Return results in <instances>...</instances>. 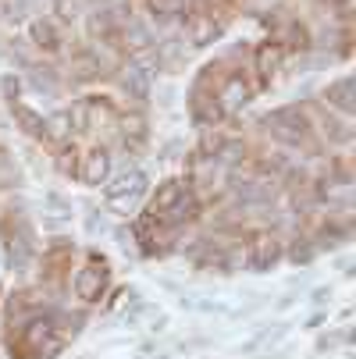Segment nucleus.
I'll list each match as a JSON object with an SVG mask.
<instances>
[{"instance_id": "393cba45", "label": "nucleus", "mask_w": 356, "mask_h": 359, "mask_svg": "<svg viewBox=\"0 0 356 359\" xmlns=\"http://www.w3.org/2000/svg\"><path fill=\"white\" fill-rule=\"evenodd\" d=\"M82 8H86V0H54V11L61 22H75L82 15Z\"/></svg>"}, {"instance_id": "a878e982", "label": "nucleus", "mask_w": 356, "mask_h": 359, "mask_svg": "<svg viewBox=\"0 0 356 359\" xmlns=\"http://www.w3.org/2000/svg\"><path fill=\"white\" fill-rule=\"evenodd\" d=\"M46 207H50V217H58V221L68 217V203H65L58 192H50V196H46Z\"/></svg>"}, {"instance_id": "dca6fc26", "label": "nucleus", "mask_w": 356, "mask_h": 359, "mask_svg": "<svg viewBox=\"0 0 356 359\" xmlns=\"http://www.w3.org/2000/svg\"><path fill=\"white\" fill-rule=\"evenodd\" d=\"M349 192H352V178H349V175H338V178H328V175H324V178L317 182V196L328 199V203H345Z\"/></svg>"}, {"instance_id": "423d86ee", "label": "nucleus", "mask_w": 356, "mask_h": 359, "mask_svg": "<svg viewBox=\"0 0 356 359\" xmlns=\"http://www.w3.org/2000/svg\"><path fill=\"white\" fill-rule=\"evenodd\" d=\"M253 100V89H249V82L242 79V75H228L225 82H221V89L214 93V107H218V118H232V114H239L246 104Z\"/></svg>"}, {"instance_id": "4be33fe9", "label": "nucleus", "mask_w": 356, "mask_h": 359, "mask_svg": "<svg viewBox=\"0 0 356 359\" xmlns=\"http://www.w3.org/2000/svg\"><path fill=\"white\" fill-rule=\"evenodd\" d=\"M72 68H75V72H72L75 79H93V75L100 72V57L93 54V50H79V54L72 57Z\"/></svg>"}, {"instance_id": "1a4fd4ad", "label": "nucleus", "mask_w": 356, "mask_h": 359, "mask_svg": "<svg viewBox=\"0 0 356 359\" xmlns=\"http://www.w3.org/2000/svg\"><path fill=\"white\" fill-rule=\"evenodd\" d=\"M29 39L36 50H43V54H61V46H65V36L58 29V22H50V18H32L29 22Z\"/></svg>"}, {"instance_id": "2eb2a0df", "label": "nucleus", "mask_w": 356, "mask_h": 359, "mask_svg": "<svg viewBox=\"0 0 356 359\" xmlns=\"http://www.w3.org/2000/svg\"><path fill=\"white\" fill-rule=\"evenodd\" d=\"M8 260H11V271H25L32 264V231L25 224H22V235L8 238Z\"/></svg>"}, {"instance_id": "5701e85b", "label": "nucleus", "mask_w": 356, "mask_h": 359, "mask_svg": "<svg viewBox=\"0 0 356 359\" xmlns=\"http://www.w3.org/2000/svg\"><path fill=\"white\" fill-rule=\"evenodd\" d=\"M65 114H68V121H72V132H75V135H79V132H89V96L75 100V104H72Z\"/></svg>"}, {"instance_id": "b1692460", "label": "nucleus", "mask_w": 356, "mask_h": 359, "mask_svg": "<svg viewBox=\"0 0 356 359\" xmlns=\"http://www.w3.org/2000/svg\"><path fill=\"white\" fill-rule=\"evenodd\" d=\"M146 8H150V18L168 22V18H175L185 8V0H146Z\"/></svg>"}, {"instance_id": "f257e3e1", "label": "nucleus", "mask_w": 356, "mask_h": 359, "mask_svg": "<svg viewBox=\"0 0 356 359\" xmlns=\"http://www.w3.org/2000/svg\"><path fill=\"white\" fill-rule=\"evenodd\" d=\"M146 171H139V168H125L121 175H114V178H107L104 182V199H107V207L111 210H118V214H128V210H136L139 207V199L146 196Z\"/></svg>"}, {"instance_id": "39448f33", "label": "nucleus", "mask_w": 356, "mask_h": 359, "mask_svg": "<svg viewBox=\"0 0 356 359\" xmlns=\"http://www.w3.org/2000/svg\"><path fill=\"white\" fill-rule=\"evenodd\" d=\"M285 256V245L275 231H257L246 245V267L249 271H271L278 267V260Z\"/></svg>"}, {"instance_id": "4468645a", "label": "nucleus", "mask_w": 356, "mask_h": 359, "mask_svg": "<svg viewBox=\"0 0 356 359\" xmlns=\"http://www.w3.org/2000/svg\"><path fill=\"white\" fill-rule=\"evenodd\" d=\"M189 189H185V182H178V178H168V182H161L157 185V192H154V199H150V214L154 217H161V214H168L175 203L185 196Z\"/></svg>"}, {"instance_id": "9d476101", "label": "nucleus", "mask_w": 356, "mask_h": 359, "mask_svg": "<svg viewBox=\"0 0 356 359\" xmlns=\"http://www.w3.org/2000/svg\"><path fill=\"white\" fill-rule=\"evenodd\" d=\"M257 61H253V68H257V75H261V86H268L271 79H275V72L282 68V57H285V46L278 43V39H264L261 46H257V54H253Z\"/></svg>"}, {"instance_id": "f8f14e48", "label": "nucleus", "mask_w": 356, "mask_h": 359, "mask_svg": "<svg viewBox=\"0 0 356 359\" xmlns=\"http://www.w3.org/2000/svg\"><path fill=\"white\" fill-rule=\"evenodd\" d=\"M324 104L335 107V111H342L345 118L356 111V82H352V75H342L338 82H331L324 89Z\"/></svg>"}, {"instance_id": "7ed1b4c3", "label": "nucleus", "mask_w": 356, "mask_h": 359, "mask_svg": "<svg viewBox=\"0 0 356 359\" xmlns=\"http://www.w3.org/2000/svg\"><path fill=\"white\" fill-rule=\"evenodd\" d=\"M264 125H268V132L275 139L292 142V146L310 139V118H307V111H299V107H278V111H271L264 118Z\"/></svg>"}, {"instance_id": "aec40b11", "label": "nucleus", "mask_w": 356, "mask_h": 359, "mask_svg": "<svg viewBox=\"0 0 356 359\" xmlns=\"http://www.w3.org/2000/svg\"><path fill=\"white\" fill-rule=\"evenodd\" d=\"M285 252H289V260H292L296 267H307L314 256H317V245H314V238H296Z\"/></svg>"}, {"instance_id": "6e6552de", "label": "nucleus", "mask_w": 356, "mask_h": 359, "mask_svg": "<svg viewBox=\"0 0 356 359\" xmlns=\"http://www.w3.org/2000/svg\"><path fill=\"white\" fill-rule=\"evenodd\" d=\"M218 36H221V25L214 22L211 11H189V18H185V39H189V46H207Z\"/></svg>"}, {"instance_id": "9b49d317", "label": "nucleus", "mask_w": 356, "mask_h": 359, "mask_svg": "<svg viewBox=\"0 0 356 359\" xmlns=\"http://www.w3.org/2000/svg\"><path fill=\"white\" fill-rule=\"evenodd\" d=\"M121 89H125V96L139 100V104L150 100V68L143 61H128L121 68Z\"/></svg>"}, {"instance_id": "6ab92c4d", "label": "nucleus", "mask_w": 356, "mask_h": 359, "mask_svg": "<svg viewBox=\"0 0 356 359\" xmlns=\"http://www.w3.org/2000/svg\"><path fill=\"white\" fill-rule=\"evenodd\" d=\"M72 121H68V114L65 111H58L54 118H46V139H54V142H61V146H68L72 142Z\"/></svg>"}, {"instance_id": "412c9836", "label": "nucleus", "mask_w": 356, "mask_h": 359, "mask_svg": "<svg viewBox=\"0 0 356 359\" xmlns=\"http://www.w3.org/2000/svg\"><path fill=\"white\" fill-rule=\"evenodd\" d=\"M121 142L132 146V149H139L146 142V121L143 118H125L121 121Z\"/></svg>"}, {"instance_id": "a211bd4d", "label": "nucleus", "mask_w": 356, "mask_h": 359, "mask_svg": "<svg viewBox=\"0 0 356 359\" xmlns=\"http://www.w3.org/2000/svg\"><path fill=\"white\" fill-rule=\"evenodd\" d=\"M121 43L132 50V54H146V50L154 46V36L146 32V25H139V22H128V25L121 29Z\"/></svg>"}, {"instance_id": "0eeeda50", "label": "nucleus", "mask_w": 356, "mask_h": 359, "mask_svg": "<svg viewBox=\"0 0 356 359\" xmlns=\"http://www.w3.org/2000/svg\"><path fill=\"white\" fill-rule=\"evenodd\" d=\"M75 175H79L82 185H104V182L111 178V153H107L104 146L86 149L82 161H79V168H75Z\"/></svg>"}, {"instance_id": "bb28decb", "label": "nucleus", "mask_w": 356, "mask_h": 359, "mask_svg": "<svg viewBox=\"0 0 356 359\" xmlns=\"http://www.w3.org/2000/svg\"><path fill=\"white\" fill-rule=\"evenodd\" d=\"M75 153H79L75 146H65V149H61V161H58V168H61L65 175H72V171L79 168V164H75Z\"/></svg>"}, {"instance_id": "20e7f679", "label": "nucleus", "mask_w": 356, "mask_h": 359, "mask_svg": "<svg viewBox=\"0 0 356 359\" xmlns=\"http://www.w3.org/2000/svg\"><path fill=\"white\" fill-rule=\"evenodd\" d=\"M107 281H111V267H107V260L104 256H89V264L75 274V295L82 299V302H100L104 299V292H107Z\"/></svg>"}, {"instance_id": "f3484780", "label": "nucleus", "mask_w": 356, "mask_h": 359, "mask_svg": "<svg viewBox=\"0 0 356 359\" xmlns=\"http://www.w3.org/2000/svg\"><path fill=\"white\" fill-rule=\"evenodd\" d=\"M189 57V46H185V39H164L161 46H157V65H164L168 72H175L182 61Z\"/></svg>"}, {"instance_id": "ddd939ff", "label": "nucleus", "mask_w": 356, "mask_h": 359, "mask_svg": "<svg viewBox=\"0 0 356 359\" xmlns=\"http://www.w3.org/2000/svg\"><path fill=\"white\" fill-rule=\"evenodd\" d=\"M8 104H11V114H15V121H18V128H22L25 135L46 139V118H43L36 107H29L25 100H8Z\"/></svg>"}, {"instance_id": "f03ea898", "label": "nucleus", "mask_w": 356, "mask_h": 359, "mask_svg": "<svg viewBox=\"0 0 356 359\" xmlns=\"http://www.w3.org/2000/svg\"><path fill=\"white\" fill-rule=\"evenodd\" d=\"M65 348V338L50 320H29L18 334V352H36L32 359H54Z\"/></svg>"}]
</instances>
